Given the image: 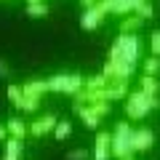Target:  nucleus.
<instances>
[{
	"label": "nucleus",
	"mask_w": 160,
	"mask_h": 160,
	"mask_svg": "<svg viewBox=\"0 0 160 160\" xmlns=\"http://www.w3.org/2000/svg\"><path fill=\"white\" fill-rule=\"evenodd\" d=\"M96 3H99V0H80V6H83V8H91V6H96Z\"/></svg>",
	"instance_id": "bb28decb"
},
{
	"label": "nucleus",
	"mask_w": 160,
	"mask_h": 160,
	"mask_svg": "<svg viewBox=\"0 0 160 160\" xmlns=\"http://www.w3.org/2000/svg\"><path fill=\"white\" fill-rule=\"evenodd\" d=\"M104 96H107V102H126V96H128V83H107Z\"/></svg>",
	"instance_id": "9b49d317"
},
{
	"label": "nucleus",
	"mask_w": 160,
	"mask_h": 160,
	"mask_svg": "<svg viewBox=\"0 0 160 160\" xmlns=\"http://www.w3.org/2000/svg\"><path fill=\"white\" fill-rule=\"evenodd\" d=\"M131 133H133V128L126 120L115 126V131L109 133V155H112V158L120 160L126 152H131Z\"/></svg>",
	"instance_id": "7ed1b4c3"
},
{
	"label": "nucleus",
	"mask_w": 160,
	"mask_h": 160,
	"mask_svg": "<svg viewBox=\"0 0 160 160\" xmlns=\"http://www.w3.org/2000/svg\"><path fill=\"white\" fill-rule=\"evenodd\" d=\"M51 133H53L56 142H64V139L72 136V123H69V120H56V126H53Z\"/></svg>",
	"instance_id": "f3484780"
},
{
	"label": "nucleus",
	"mask_w": 160,
	"mask_h": 160,
	"mask_svg": "<svg viewBox=\"0 0 160 160\" xmlns=\"http://www.w3.org/2000/svg\"><path fill=\"white\" fill-rule=\"evenodd\" d=\"M22 112H38L40 109V96H27V93H22V102H19V107Z\"/></svg>",
	"instance_id": "a211bd4d"
},
{
	"label": "nucleus",
	"mask_w": 160,
	"mask_h": 160,
	"mask_svg": "<svg viewBox=\"0 0 160 160\" xmlns=\"http://www.w3.org/2000/svg\"><path fill=\"white\" fill-rule=\"evenodd\" d=\"M24 11H27L29 19H46L48 13H51V8H48V3L43 0V3H27V8H24Z\"/></svg>",
	"instance_id": "dca6fc26"
},
{
	"label": "nucleus",
	"mask_w": 160,
	"mask_h": 160,
	"mask_svg": "<svg viewBox=\"0 0 160 160\" xmlns=\"http://www.w3.org/2000/svg\"><path fill=\"white\" fill-rule=\"evenodd\" d=\"M46 80H48V91L69 93V96H75V93L83 91V86H86V78L83 75H51Z\"/></svg>",
	"instance_id": "20e7f679"
},
{
	"label": "nucleus",
	"mask_w": 160,
	"mask_h": 160,
	"mask_svg": "<svg viewBox=\"0 0 160 160\" xmlns=\"http://www.w3.org/2000/svg\"><path fill=\"white\" fill-rule=\"evenodd\" d=\"M67 160H88V152H86V149H69Z\"/></svg>",
	"instance_id": "b1692460"
},
{
	"label": "nucleus",
	"mask_w": 160,
	"mask_h": 160,
	"mask_svg": "<svg viewBox=\"0 0 160 160\" xmlns=\"http://www.w3.org/2000/svg\"><path fill=\"white\" fill-rule=\"evenodd\" d=\"M6 131H8V139H19L24 142L29 133V123H24L22 118H8L6 120Z\"/></svg>",
	"instance_id": "1a4fd4ad"
},
{
	"label": "nucleus",
	"mask_w": 160,
	"mask_h": 160,
	"mask_svg": "<svg viewBox=\"0 0 160 160\" xmlns=\"http://www.w3.org/2000/svg\"><path fill=\"white\" fill-rule=\"evenodd\" d=\"M11 75V67L6 64V59H0V78H8Z\"/></svg>",
	"instance_id": "393cba45"
},
{
	"label": "nucleus",
	"mask_w": 160,
	"mask_h": 160,
	"mask_svg": "<svg viewBox=\"0 0 160 160\" xmlns=\"http://www.w3.org/2000/svg\"><path fill=\"white\" fill-rule=\"evenodd\" d=\"M142 69H144V75H155V78H158V72H160V56L149 53V56L142 62Z\"/></svg>",
	"instance_id": "6ab92c4d"
},
{
	"label": "nucleus",
	"mask_w": 160,
	"mask_h": 160,
	"mask_svg": "<svg viewBox=\"0 0 160 160\" xmlns=\"http://www.w3.org/2000/svg\"><path fill=\"white\" fill-rule=\"evenodd\" d=\"M133 13H136V16H142L144 22H147V19L155 16V8H152V3H149V0H139L136 8H133Z\"/></svg>",
	"instance_id": "412c9836"
},
{
	"label": "nucleus",
	"mask_w": 160,
	"mask_h": 160,
	"mask_svg": "<svg viewBox=\"0 0 160 160\" xmlns=\"http://www.w3.org/2000/svg\"><path fill=\"white\" fill-rule=\"evenodd\" d=\"M152 147H155V131L152 128H147V126L133 128V133H131V152L133 155L136 152H149Z\"/></svg>",
	"instance_id": "39448f33"
},
{
	"label": "nucleus",
	"mask_w": 160,
	"mask_h": 160,
	"mask_svg": "<svg viewBox=\"0 0 160 160\" xmlns=\"http://www.w3.org/2000/svg\"><path fill=\"white\" fill-rule=\"evenodd\" d=\"M109 133L96 131V142H93V160H109Z\"/></svg>",
	"instance_id": "9d476101"
},
{
	"label": "nucleus",
	"mask_w": 160,
	"mask_h": 160,
	"mask_svg": "<svg viewBox=\"0 0 160 160\" xmlns=\"http://www.w3.org/2000/svg\"><path fill=\"white\" fill-rule=\"evenodd\" d=\"M8 99H11L13 107H19V102H22V86H8Z\"/></svg>",
	"instance_id": "4be33fe9"
},
{
	"label": "nucleus",
	"mask_w": 160,
	"mask_h": 160,
	"mask_svg": "<svg viewBox=\"0 0 160 160\" xmlns=\"http://www.w3.org/2000/svg\"><path fill=\"white\" fill-rule=\"evenodd\" d=\"M142 24H144L142 16H136V13H128V16L120 19V32H123V35H136L139 29H142Z\"/></svg>",
	"instance_id": "ddd939ff"
},
{
	"label": "nucleus",
	"mask_w": 160,
	"mask_h": 160,
	"mask_svg": "<svg viewBox=\"0 0 160 160\" xmlns=\"http://www.w3.org/2000/svg\"><path fill=\"white\" fill-rule=\"evenodd\" d=\"M149 51H152L155 56H160V32H152V35H149Z\"/></svg>",
	"instance_id": "5701e85b"
},
{
	"label": "nucleus",
	"mask_w": 160,
	"mask_h": 160,
	"mask_svg": "<svg viewBox=\"0 0 160 160\" xmlns=\"http://www.w3.org/2000/svg\"><path fill=\"white\" fill-rule=\"evenodd\" d=\"M8 139V131H6V123H0V142H6Z\"/></svg>",
	"instance_id": "a878e982"
},
{
	"label": "nucleus",
	"mask_w": 160,
	"mask_h": 160,
	"mask_svg": "<svg viewBox=\"0 0 160 160\" xmlns=\"http://www.w3.org/2000/svg\"><path fill=\"white\" fill-rule=\"evenodd\" d=\"M22 149H24V142H19V139H6L3 160H22Z\"/></svg>",
	"instance_id": "4468645a"
},
{
	"label": "nucleus",
	"mask_w": 160,
	"mask_h": 160,
	"mask_svg": "<svg viewBox=\"0 0 160 160\" xmlns=\"http://www.w3.org/2000/svg\"><path fill=\"white\" fill-rule=\"evenodd\" d=\"M139 91H144L147 96H158V91H160V80L155 78V75H144V78L139 80Z\"/></svg>",
	"instance_id": "2eb2a0df"
},
{
	"label": "nucleus",
	"mask_w": 160,
	"mask_h": 160,
	"mask_svg": "<svg viewBox=\"0 0 160 160\" xmlns=\"http://www.w3.org/2000/svg\"><path fill=\"white\" fill-rule=\"evenodd\" d=\"M120 160H133V152H126V155H123Z\"/></svg>",
	"instance_id": "cd10ccee"
},
{
	"label": "nucleus",
	"mask_w": 160,
	"mask_h": 160,
	"mask_svg": "<svg viewBox=\"0 0 160 160\" xmlns=\"http://www.w3.org/2000/svg\"><path fill=\"white\" fill-rule=\"evenodd\" d=\"M27 3H43V0H27Z\"/></svg>",
	"instance_id": "c85d7f7f"
},
{
	"label": "nucleus",
	"mask_w": 160,
	"mask_h": 160,
	"mask_svg": "<svg viewBox=\"0 0 160 160\" xmlns=\"http://www.w3.org/2000/svg\"><path fill=\"white\" fill-rule=\"evenodd\" d=\"M104 16H107V13H104V8L99 6H91V8H83V16H80V27L86 29V32H91V29H99V24L104 22Z\"/></svg>",
	"instance_id": "423d86ee"
},
{
	"label": "nucleus",
	"mask_w": 160,
	"mask_h": 160,
	"mask_svg": "<svg viewBox=\"0 0 160 160\" xmlns=\"http://www.w3.org/2000/svg\"><path fill=\"white\" fill-rule=\"evenodd\" d=\"M75 112L80 115V120H83V126L88 128V131H99V123H102V115L96 112V109L91 107V104H72Z\"/></svg>",
	"instance_id": "6e6552de"
},
{
	"label": "nucleus",
	"mask_w": 160,
	"mask_h": 160,
	"mask_svg": "<svg viewBox=\"0 0 160 160\" xmlns=\"http://www.w3.org/2000/svg\"><path fill=\"white\" fill-rule=\"evenodd\" d=\"M22 93H27V96H40V99H43V93H48V80H40V78L27 80V83L22 86Z\"/></svg>",
	"instance_id": "f8f14e48"
},
{
	"label": "nucleus",
	"mask_w": 160,
	"mask_h": 160,
	"mask_svg": "<svg viewBox=\"0 0 160 160\" xmlns=\"http://www.w3.org/2000/svg\"><path fill=\"white\" fill-rule=\"evenodd\" d=\"M107 83H109V80L104 78L102 72H99V75H91V78H86V86H83V88H88V91H102V88H107Z\"/></svg>",
	"instance_id": "aec40b11"
},
{
	"label": "nucleus",
	"mask_w": 160,
	"mask_h": 160,
	"mask_svg": "<svg viewBox=\"0 0 160 160\" xmlns=\"http://www.w3.org/2000/svg\"><path fill=\"white\" fill-rule=\"evenodd\" d=\"M53 126H56V115H53V112H46L43 118H35L32 123H29V136L40 139V136H46V133H51Z\"/></svg>",
	"instance_id": "0eeeda50"
},
{
	"label": "nucleus",
	"mask_w": 160,
	"mask_h": 160,
	"mask_svg": "<svg viewBox=\"0 0 160 160\" xmlns=\"http://www.w3.org/2000/svg\"><path fill=\"white\" fill-rule=\"evenodd\" d=\"M139 56H142V43H139V38L136 35H123L120 32L118 40L112 43V48H109V59L126 64V67H131V69H136Z\"/></svg>",
	"instance_id": "f257e3e1"
},
{
	"label": "nucleus",
	"mask_w": 160,
	"mask_h": 160,
	"mask_svg": "<svg viewBox=\"0 0 160 160\" xmlns=\"http://www.w3.org/2000/svg\"><path fill=\"white\" fill-rule=\"evenodd\" d=\"M123 109L131 120H144L149 115V109H160V102L158 96H147L144 91H128L126 102H123Z\"/></svg>",
	"instance_id": "f03ea898"
}]
</instances>
